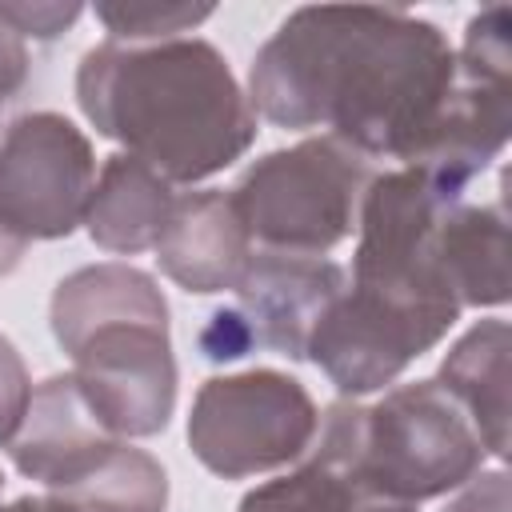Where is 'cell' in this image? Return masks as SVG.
Here are the masks:
<instances>
[{
    "label": "cell",
    "instance_id": "6da1fadb",
    "mask_svg": "<svg viewBox=\"0 0 512 512\" xmlns=\"http://www.w3.org/2000/svg\"><path fill=\"white\" fill-rule=\"evenodd\" d=\"M456 88V48L404 8L308 4L256 52L252 108L292 132L328 128L356 156L420 164Z\"/></svg>",
    "mask_w": 512,
    "mask_h": 512
},
{
    "label": "cell",
    "instance_id": "7a4b0ae2",
    "mask_svg": "<svg viewBox=\"0 0 512 512\" xmlns=\"http://www.w3.org/2000/svg\"><path fill=\"white\" fill-rule=\"evenodd\" d=\"M76 104L88 124L168 184H200L256 140V108L224 52L200 36L104 40L80 56Z\"/></svg>",
    "mask_w": 512,
    "mask_h": 512
},
{
    "label": "cell",
    "instance_id": "3957f363",
    "mask_svg": "<svg viewBox=\"0 0 512 512\" xmlns=\"http://www.w3.org/2000/svg\"><path fill=\"white\" fill-rule=\"evenodd\" d=\"M372 164L332 136H308L292 148H276L244 168L232 188V204L252 236L268 252L328 256L356 232Z\"/></svg>",
    "mask_w": 512,
    "mask_h": 512
},
{
    "label": "cell",
    "instance_id": "277c9868",
    "mask_svg": "<svg viewBox=\"0 0 512 512\" xmlns=\"http://www.w3.org/2000/svg\"><path fill=\"white\" fill-rule=\"evenodd\" d=\"M464 196L448 192L424 168H396L372 176L356 216V252L348 288L392 304L400 312L428 316L444 328L460 320V304L436 260L440 220Z\"/></svg>",
    "mask_w": 512,
    "mask_h": 512
},
{
    "label": "cell",
    "instance_id": "5b68a950",
    "mask_svg": "<svg viewBox=\"0 0 512 512\" xmlns=\"http://www.w3.org/2000/svg\"><path fill=\"white\" fill-rule=\"evenodd\" d=\"M484 444L468 416L436 388V380H412L384 392L376 404H360L356 420V476L388 504L420 508L444 492H456L484 468Z\"/></svg>",
    "mask_w": 512,
    "mask_h": 512
},
{
    "label": "cell",
    "instance_id": "8992f818",
    "mask_svg": "<svg viewBox=\"0 0 512 512\" xmlns=\"http://www.w3.org/2000/svg\"><path fill=\"white\" fill-rule=\"evenodd\" d=\"M316 424V400L296 376L248 368L200 384L188 412V448L208 472L248 480L300 460Z\"/></svg>",
    "mask_w": 512,
    "mask_h": 512
},
{
    "label": "cell",
    "instance_id": "52a82bcc",
    "mask_svg": "<svg viewBox=\"0 0 512 512\" xmlns=\"http://www.w3.org/2000/svg\"><path fill=\"white\" fill-rule=\"evenodd\" d=\"M68 360L80 404L104 432L120 440H144L168 428L180 384L168 336V304L92 324L68 348Z\"/></svg>",
    "mask_w": 512,
    "mask_h": 512
},
{
    "label": "cell",
    "instance_id": "ba28073f",
    "mask_svg": "<svg viewBox=\"0 0 512 512\" xmlns=\"http://www.w3.org/2000/svg\"><path fill=\"white\" fill-rule=\"evenodd\" d=\"M96 184L92 140L60 112H24L0 132V228L24 244L84 224Z\"/></svg>",
    "mask_w": 512,
    "mask_h": 512
},
{
    "label": "cell",
    "instance_id": "9c48e42d",
    "mask_svg": "<svg viewBox=\"0 0 512 512\" xmlns=\"http://www.w3.org/2000/svg\"><path fill=\"white\" fill-rule=\"evenodd\" d=\"M444 336V324L388 308L344 284L308 340V360L336 384L340 400H356L392 384Z\"/></svg>",
    "mask_w": 512,
    "mask_h": 512
},
{
    "label": "cell",
    "instance_id": "30bf717a",
    "mask_svg": "<svg viewBox=\"0 0 512 512\" xmlns=\"http://www.w3.org/2000/svg\"><path fill=\"white\" fill-rule=\"evenodd\" d=\"M344 284L348 272L328 256L256 248L232 292L236 312L256 336V348L288 360H308V340Z\"/></svg>",
    "mask_w": 512,
    "mask_h": 512
},
{
    "label": "cell",
    "instance_id": "8fae6325",
    "mask_svg": "<svg viewBox=\"0 0 512 512\" xmlns=\"http://www.w3.org/2000/svg\"><path fill=\"white\" fill-rule=\"evenodd\" d=\"M356 400H336L320 412L316 436L300 464L268 484H256L236 512H416L376 500L356 476Z\"/></svg>",
    "mask_w": 512,
    "mask_h": 512
},
{
    "label": "cell",
    "instance_id": "7c38bea8",
    "mask_svg": "<svg viewBox=\"0 0 512 512\" xmlns=\"http://www.w3.org/2000/svg\"><path fill=\"white\" fill-rule=\"evenodd\" d=\"M120 436L104 432L88 408L80 404V392L72 376H48L32 388L28 416L8 444V456L20 476L44 484L52 496H68L80 480H88L100 460L116 448Z\"/></svg>",
    "mask_w": 512,
    "mask_h": 512
},
{
    "label": "cell",
    "instance_id": "4fadbf2b",
    "mask_svg": "<svg viewBox=\"0 0 512 512\" xmlns=\"http://www.w3.org/2000/svg\"><path fill=\"white\" fill-rule=\"evenodd\" d=\"M152 252L172 284L196 296H212L236 288L256 248L232 204V192L204 188L176 196Z\"/></svg>",
    "mask_w": 512,
    "mask_h": 512
},
{
    "label": "cell",
    "instance_id": "5bb4252c",
    "mask_svg": "<svg viewBox=\"0 0 512 512\" xmlns=\"http://www.w3.org/2000/svg\"><path fill=\"white\" fill-rule=\"evenodd\" d=\"M508 352L512 332L508 320H480L472 324L440 360L432 376L436 388L468 416L472 432L480 436L484 452L504 460L508 456Z\"/></svg>",
    "mask_w": 512,
    "mask_h": 512
},
{
    "label": "cell",
    "instance_id": "9a60e30c",
    "mask_svg": "<svg viewBox=\"0 0 512 512\" xmlns=\"http://www.w3.org/2000/svg\"><path fill=\"white\" fill-rule=\"evenodd\" d=\"M172 204H176V192L160 172H152L144 160L128 152H116L104 160L92 184L84 228L96 248L112 256H136L156 248Z\"/></svg>",
    "mask_w": 512,
    "mask_h": 512
},
{
    "label": "cell",
    "instance_id": "2e32d148",
    "mask_svg": "<svg viewBox=\"0 0 512 512\" xmlns=\"http://www.w3.org/2000/svg\"><path fill=\"white\" fill-rule=\"evenodd\" d=\"M436 260L460 308L508 304V216L504 204H456L436 232Z\"/></svg>",
    "mask_w": 512,
    "mask_h": 512
},
{
    "label": "cell",
    "instance_id": "e0dca14e",
    "mask_svg": "<svg viewBox=\"0 0 512 512\" xmlns=\"http://www.w3.org/2000/svg\"><path fill=\"white\" fill-rule=\"evenodd\" d=\"M60 500L76 504L80 512H164L168 472L152 452L116 440V448L100 460V468Z\"/></svg>",
    "mask_w": 512,
    "mask_h": 512
},
{
    "label": "cell",
    "instance_id": "ac0fdd59",
    "mask_svg": "<svg viewBox=\"0 0 512 512\" xmlns=\"http://www.w3.org/2000/svg\"><path fill=\"white\" fill-rule=\"evenodd\" d=\"M216 8L212 4H180V0H108L96 4V20L108 28L116 44H160L176 40L204 24Z\"/></svg>",
    "mask_w": 512,
    "mask_h": 512
},
{
    "label": "cell",
    "instance_id": "d6986e66",
    "mask_svg": "<svg viewBox=\"0 0 512 512\" xmlns=\"http://www.w3.org/2000/svg\"><path fill=\"white\" fill-rule=\"evenodd\" d=\"M80 16H84V4H76V0H68V4H60V0H8V4H0V20L20 40L24 36H32V40H56Z\"/></svg>",
    "mask_w": 512,
    "mask_h": 512
},
{
    "label": "cell",
    "instance_id": "ffe728a7",
    "mask_svg": "<svg viewBox=\"0 0 512 512\" xmlns=\"http://www.w3.org/2000/svg\"><path fill=\"white\" fill-rule=\"evenodd\" d=\"M32 404V376L20 348L0 332V448H8L28 416Z\"/></svg>",
    "mask_w": 512,
    "mask_h": 512
},
{
    "label": "cell",
    "instance_id": "44dd1931",
    "mask_svg": "<svg viewBox=\"0 0 512 512\" xmlns=\"http://www.w3.org/2000/svg\"><path fill=\"white\" fill-rule=\"evenodd\" d=\"M200 344V356L212 360V364H228V360H240L256 348V336L248 328V320L236 312V308H220L208 316V324L200 328L196 336Z\"/></svg>",
    "mask_w": 512,
    "mask_h": 512
},
{
    "label": "cell",
    "instance_id": "7402d4cb",
    "mask_svg": "<svg viewBox=\"0 0 512 512\" xmlns=\"http://www.w3.org/2000/svg\"><path fill=\"white\" fill-rule=\"evenodd\" d=\"M444 512H508V472L504 468H480L460 492L444 504Z\"/></svg>",
    "mask_w": 512,
    "mask_h": 512
},
{
    "label": "cell",
    "instance_id": "603a6c76",
    "mask_svg": "<svg viewBox=\"0 0 512 512\" xmlns=\"http://www.w3.org/2000/svg\"><path fill=\"white\" fill-rule=\"evenodd\" d=\"M28 80V48L24 40L0 20V108L24 88Z\"/></svg>",
    "mask_w": 512,
    "mask_h": 512
},
{
    "label": "cell",
    "instance_id": "cb8c5ba5",
    "mask_svg": "<svg viewBox=\"0 0 512 512\" xmlns=\"http://www.w3.org/2000/svg\"><path fill=\"white\" fill-rule=\"evenodd\" d=\"M0 512H80V508L60 496H16L12 504H0Z\"/></svg>",
    "mask_w": 512,
    "mask_h": 512
},
{
    "label": "cell",
    "instance_id": "d4e9b609",
    "mask_svg": "<svg viewBox=\"0 0 512 512\" xmlns=\"http://www.w3.org/2000/svg\"><path fill=\"white\" fill-rule=\"evenodd\" d=\"M24 240H16V236H8L4 228H0V276H8V272H16V264L24 260Z\"/></svg>",
    "mask_w": 512,
    "mask_h": 512
},
{
    "label": "cell",
    "instance_id": "484cf974",
    "mask_svg": "<svg viewBox=\"0 0 512 512\" xmlns=\"http://www.w3.org/2000/svg\"><path fill=\"white\" fill-rule=\"evenodd\" d=\"M0 492H4V472H0Z\"/></svg>",
    "mask_w": 512,
    "mask_h": 512
}]
</instances>
